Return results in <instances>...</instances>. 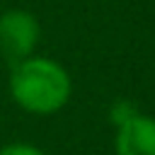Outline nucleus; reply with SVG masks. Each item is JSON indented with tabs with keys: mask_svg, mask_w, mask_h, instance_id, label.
<instances>
[{
	"mask_svg": "<svg viewBox=\"0 0 155 155\" xmlns=\"http://www.w3.org/2000/svg\"><path fill=\"white\" fill-rule=\"evenodd\" d=\"M7 90L19 109L34 116H51L70 102L73 80L65 65L56 58L31 53L10 65Z\"/></svg>",
	"mask_w": 155,
	"mask_h": 155,
	"instance_id": "obj_1",
	"label": "nucleus"
},
{
	"mask_svg": "<svg viewBox=\"0 0 155 155\" xmlns=\"http://www.w3.org/2000/svg\"><path fill=\"white\" fill-rule=\"evenodd\" d=\"M41 39L39 19L22 7L0 12V56L12 65L36 53Z\"/></svg>",
	"mask_w": 155,
	"mask_h": 155,
	"instance_id": "obj_2",
	"label": "nucleus"
},
{
	"mask_svg": "<svg viewBox=\"0 0 155 155\" xmlns=\"http://www.w3.org/2000/svg\"><path fill=\"white\" fill-rule=\"evenodd\" d=\"M114 150L116 155H155V116L138 111L116 126Z\"/></svg>",
	"mask_w": 155,
	"mask_h": 155,
	"instance_id": "obj_3",
	"label": "nucleus"
},
{
	"mask_svg": "<svg viewBox=\"0 0 155 155\" xmlns=\"http://www.w3.org/2000/svg\"><path fill=\"white\" fill-rule=\"evenodd\" d=\"M138 114V109H136V104L133 102H126V99H119V102H114L111 107H109V121L114 124V126H121V124H126L131 116H136Z\"/></svg>",
	"mask_w": 155,
	"mask_h": 155,
	"instance_id": "obj_4",
	"label": "nucleus"
},
{
	"mask_svg": "<svg viewBox=\"0 0 155 155\" xmlns=\"http://www.w3.org/2000/svg\"><path fill=\"white\" fill-rule=\"evenodd\" d=\"M0 155H46V153H44L39 145L17 140V143H7V145H2V148H0Z\"/></svg>",
	"mask_w": 155,
	"mask_h": 155,
	"instance_id": "obj_5",
	"label": "nucleus"
}]
</instances>
